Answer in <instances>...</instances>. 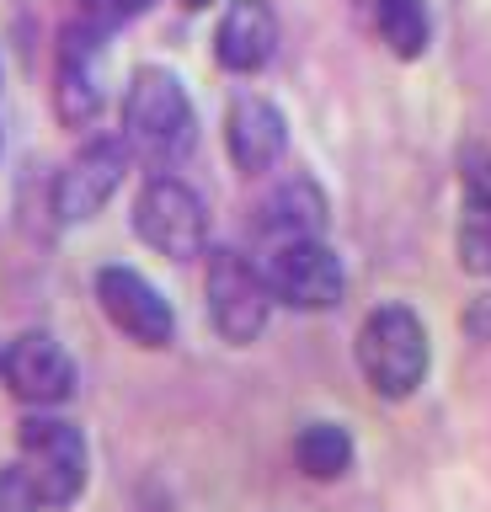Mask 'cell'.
<instances>
[{"mask_svg": "<svg viewBox=\"0 0 491 512\" xmlns=\"http://www.w3.org/2000/svg\"><path fill=\"white\" fill-rule=\"evenodd\" d=\"M107 75H102V27H70L65 43H59V75H54V107L59 118H65L70 128L91 123L102 112V91Z\"/></svg>", "mask_w": 491, "mask_h": 512, "instance_id": "cell-10", "label": "cell"}, {"mask_svg": "<svg viewBox=\"0 0 491 512\" xmlns=\"http://www.w3.org/2000/svg\"><path fill=\"white\" fill-rule=\"evenodd\" d=\"M433 347H427V326L406 304H379L358 326V374L369 379L374 395L406 400L422 390Z\"/></svg>", "mask_w": 491, "mask_h": 512, "instance_id": "cell-2", "label": "cell"}, {"mask_svg": "<svg viewBox=\"0 0 491 512\" xmlns=\"http://www.w3.org/2000/svg\"><path fill=\"white\" fill-rule=\"evenodd\" d=\"M326 224V198L310 176H289L278 192H267L257 230L267 235V246H283V240H310L321 235Z\"/></svg>", "mask_w": 491, "mask_h": 512, "instance_id": "cell-13", "label": "cell"}, {"mask_svg": "<svg viewBox=\"0 0 491 512\" xmlns=\"http://www.w3.org/2000/svg\"><path fill=\"white\" fill-rule=\"evenodd\" d=\"M454 251H459V267H465V272L491 278V203L465 198L459 224H454Z\"/></svg>", "mask_w": 491, "mask_h": 512, "instance_id": "cell-16", "label": "cell"}, {"mask_svg": "<svg viewBox=\"0 0 491 512\" xmlns=\"http://www.w3.org/2000/svg\"><path fill=\"white\" fill-rule=\"evenodd\" d=\"M294 464L310 480H342L347 470H353V438H347V427L342 422H310V427H299Z\"/></svg>", "mask_w": 491, "mask_h": 512, "instance_id": "cell-14", "label": "cell"}, {"mask_svg": "<svg viewBox=\"0 0 491 512\" xmlns=\"http://www.w3.org/2000/svg\"><path fill=\"white\" fill-rule=\"evenodd\" d=\"M123 144L129 155L150 160V166H177V160L198 144V112L193 96L171 70L145 64L134 70L129 91H123Z\"/></svg>", "mask_w": 491, "mask_h": 512, "instance_id": "cell-1", "label": "cell"}, {"mask_svg": "<svg viewBox=\"0 0 491 512\" xmlns=\"http://www.w3.org/2000/svg\"><path fill=\"white\" fill-rule=\"evenodd\" d=\"M374 27L395 59H422L427 38H433L427 0H374Z\"/></svg>", "mask_w": 491, "mask_h": 512, "instance_id": "cell-15", "label": "cell"}, {"mask_svg": "<svg viewBox=\"0 0 491 512\" xmlns=\"http://www.w3.org/2000/svg\"><path fill=\"white\" fill-rule=\"evenodd\" d=\"M17 464L22 475L33 480L38 502L49 512H65L81 502L86 480H91V448H86V432L65 422L54 411H33L17 432Z\"/></svg>", "mask_w": 491, "mask_h": 512, "instance_id": "cell-3", "label": "cell"}, {"mask_svg": "<svg viewBox=\"0 0 491 512\" xmlns=\"http://www.w3.org/2000/svg\"><path fill=\"white\" fill-rule=\"evenodd\" d=\"M182 6H187V11H203V6H214V0H182Z\"/></svg>", "mask_w": 491, "mask_h": 512, "instance_id": "cell-20", "label": "cell"}, {"mask_svg": "<svg viewBox=\"0 0 491 512\" xmlns=\"http://www.w3.org/2000/svg\"><path fill=\"white\" fill-rule=\"evenodd\" d=\"M145 11H150V0H81V16L102 32L134 22V16H145Z\"/></svg>", "mask_w": 491, "mask_h": 512, "instance_id": "cell-17", "label": "cell"}, {"mask_svg": "<svg viewBox=\"0 0 491 512\" xmlns=\"http://www.w3.org/2000/svg\"><path fill=\"white\" fill-rule=\"evenodd\" d=\"M278 54V16L267 0H230L214 27V59L230 75H257Z\"/></svg>", "mask_w": 491, "mask_h": 512, "instance_id": "cell-12", "label": "cell"}, {"mask_svg": "<svg viewBox=\"0 0 491 512\" xmlns=\"http://www.w3.org/2000/svg\"><path fill=\"white\" fill-rule=\"evenodd\" d=\"M203 299H209V320L214 331L225 336L230 347H246L267 331V315H273V294H267V278L251 256L219 246L209 251V267H203Z\"/></svg>", "mask_w": 491, "mask_h": 512, "instance_id": "cell-5", "label": "cell"}, {"mask_svg": "<svg viewBox=\"0 0 491 512\" xmlns=\"http://www.w3.org/2000/svg\"><path fill=\"white\" fill-rule=\"evenodd\" d=\"M38 491L33 480L22 475V464H11V470H0V512H38Z\"/></svg>", "mask_w": 491, "mask_h": 512, "instance_id": "cell-18", "label": "cell"}, {"mask_svg": "<svg viewBox=\"0 0 491 512\" xmlns=\"http://www.w3.org/2000/svg\"><path fill=\"white\" fill-rule=\"evenodd\" d=\"M129 144L123 139H91L81 150L70 155V166L59 171L54 182V214L59 224H81V219H97L107 198L123 187V176H129Z\"/></svg>", "mask_w": 491, "mask_h": 512, "instance_id": "cell-9", "label": "cell"}, {"mask_svg": "<svg viewBox=\"0 0 491 512\" xmlns=\"http://www.w3.org/2000/svg\"><path fill=\"white\" fill-rule=\"evenodd\" d=\"M134 235L171 262H193L209 246V208L182 176L155 171L134 198Z\"/></svg>", "mask_w": 491, "mask_h": 512, "instance_id": "cell-4", "label": "cell"}, {"mask_svg": "<svg viewBox=\"0 0 491 512\" xmlns=\"http://www.w3.org/2000/svg\"><path fill=\"white\" fill-rule=\"evenodd\" d=\"M97 304L113 320V331H123L134 347H171V336H177V315H171L166 294L134 267H102Z\"/></svg>", "mask_w": 491, "mask_h": 512, "instance_id": "cell-8", "label": "cell"}, {"mask_svg": "<svg viewBox=\"0 0 491 512\" xmlns=\"http://www.w3.org/2000/svg\"><path fill=\"white\" fill-rule=\"evenodd\" d=\"M465 198H481V203H491V155L470 166V192H465Z\"/></svg>", "mask_w": 491, "mask_h": 512, "instance_id": "cell-19", "label": "cell"}, {"mask_svg": "<svg viewBox=\"0 0 491 512\" xmlns=\"http://www.w3.org/2000/svg\"><path fill=\"white\" fill-rule=\"evenodd\" d=\"M267 294H273V304H289V310H331V304L342 299L347 288V272H342V256L326 246L321 235L310 240H283V246L267 251Z\"/></svg>", "mask_w": 491, "mask_h": 512, "instance_id": "cell-6", "label": "cell"}, {"mask_svg": "<svg viewBox=\"0 0 491 512\" xmlns=\"http://www.w3.org/2000/svg\"><path fill=\"white\" fill-rule=\"evenodd\" d=\"M225 150L235 160V171L262 176L289 150V123H283V112L267 96H235L225 118Z\"/></svg>", "mask_w": 491, "mask_h": 512, "instance_id": "cell-11", "label": "cell"}, {"mask_svg": "<svg viewBox=\"0 0 491 512\" xmlns=\"http://www.w3.org/2000/svg\"><path fill=\"white\" fill-rule=\"evenodd\" d=\"M0 379H6V390L17 400H27V406L54 411L75 395V358L65 352L59 336L22 331L6 342V352H0Z\"/></svg>", "mask_w": 491, "mask_h": 512, "instance_id": "cell-7", "label": "cell"}]
</instances>
